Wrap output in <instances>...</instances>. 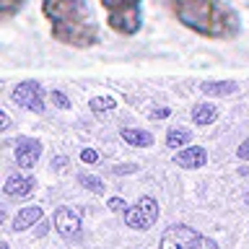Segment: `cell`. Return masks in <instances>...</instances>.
I'll list each match as a JSON object with an SVG mask.
<instances>
[{
    "instance_id": "ba28073f",
    "label": "cell",
    "mask_w": 249,
    "mask_h": 249,
    "mask_svg": "<svg viewBox=\"0 0 249 249\" xmlns=\"http://www.w3.org/2000/svg\"><path fill=\"white\" fill-rule=\"evenodd\" d=\"M54 229L62 239H78L81 236V215L73 208H57L54 210Z\"/></svg>"
},
{
    "instance_id": "d6986e66",
    "label": "cell",
    "mask_w": 249,
    "mask_h": 249,
    "mask_svg": "<svg viewBox=\"0 0 249 249\" xmlns=\"http://www.w3.org/2000/svg\"><path fill=\"white\" fill-rule=\"evenodd\" d=\"M50 99H52V104L57 107V109H68V107H70V101H68V96H65L62 91H52Z\"/></svg>"
},
{
    "instance_id": "e0dca14e",
    "label": "cell",
    "mask_w": 249,
    "mask_h": 249,
    "mask_svg": "<svg viewBox=\"0 0 249 249\" xmlns=\"http://www.w3.org/2000/svg\"><path fill=\"white\" fill-rule=\"evenodd\" d=\"M89 107H91L93 114H101V112H112V109L117 107V101L112 96H93L89 101Z\"/></svg>"
},
{
    "instance_id": "484cf974",
    "label": "cell",
    "mask_w": 249,
    "mask_h": 249,
    "mask_svg": "<svg viewBox=\"0 0 249 249\" xmlns=\"http://www.w3.org/2000/svg\"><path fill=\"white\" fill-rule=\"evenodd\" d=\"M130 171H138V166H122V169H114V174H130Z\"/></svg>"
},
{
    "instance_id": "7402d4cb",
    "label": "cell",
    "mask_w": 249,
    "mask_h": 249,
    "mask_svg": "<svg viewBox=\"0 0 249 249\" xmlns=\"http://www.w3.org/2000/svg\"><path fill=\"white\" fill-rule=\"evenodd\" d=\"M236 153H239V159H244V161H249V138H247L244 143L239 145V151H236Z\"/></svg>"
},
{
    "instance_id": "2e32d148",
    "label": "cell",
    "mask_w": 249,
    "mask_h": 249,
    "mask_svg": "<svg viewBox=\"0 0 249 249\" xmlns=\"http://www.w3.org/2000/svg\"><path fill=\"white\" fill-rule=\"evenodd\" d=\"M23 3H26V0H0V18L11 21L13 16L23 8Z\"/></svg>"
},
{
    "instance_id": "44dd1931",
    "label": "cell",
    "mask_w": 249,
    "mask_h": 249,
    "mask_svg": "<svg viewBox=\"0 0 249 249\" xmlns=\"http://www.w3.org/2000/svg\"><path fill=\"white\" fill-rule=\"evenodd\" d=\"M68 166V159H65V156H54V159H52V169L54 171H60V169H65Z\"/></svg>"
},
{
    "instance_id": "277c9868",
    "label": "cell",
    "mask_w": 249,
    "mask_h": 249,
    "mask_svg": "<svg viewBox=\"0 0 249 249\" xmlns=\"http://www.w3.org/2000/svg\"><path fill=\"white\" fill-rule=\"evenodd\" d=\"M161 249H218L213 239L202 236L200 231L190 229V226H171L161 236Z\"/></svg>"
},
{
    "instance_id": "4fadbf2b",
    "label": "cell",
    "mask_w": 249,
    "mask_h": 249,
    "mask_svg": "<svg viewBox=\"0 0 249 249\" xmlns=\"http://www.w3.org/2000/svg\"><path fill=\"white\" fill-rule=\"evenodd\" d=\"M122 140L127 145H135V148H148V145H153V135L151 132H145V130H135V127H122Z\"/></svg>"
},
{
    "instance_id": "603a6c76",
    "label": "cell",
    "mask_w": 249,
    "mask_h": 249,
    "mask_svg": "<svg viewBox=\"0 0 249 249\" xmlns=\"http://www.w3.org/2000/svg\"><path fill=\"white\" fill-rule=\"evenodd\" d=\"M169 114H171V109L166 107V109H153V114H151V117H153V120H166Z\"/></svg>"
},
{
    "instance_id": "ffe728a7",
    "label": "cell",
    "mask_w": 249,
    "mask_h": 249,
    "mask_svg": "<svg viewBox=\"0 0 249 249\" xmlns=\"http://www.w3.org/2000/svg\"><path fill=\"white\" fill-rule=\"evenodd\" d=\"M96 159H99V153L93 151V148H86V151H81V161H86V163H96Z\"/></svg>"
},
{
    "instance_id": "7c38bea8",
    "label": "cell",
    "mask_w": 249,
    "mask_h": 249,
    "mask_svg": "<svg viewBox=\"0 0 249 249\" xmlns=\"http://www.w3.org/2000/svg\"><path fill=\"white\" fill-rule=\"evenodd\" d=\"M200 91L208 93V96H231V93L239 91V83H233V81H208V83H200Z\"/></svg>"
},
{
    "instance_id": "4316f807",
    "label": "cell",
    "mask_w": 249,
    "mask_h": 249,
    "mask_svg": "<svg viewBox=\"0 0 249 249\" xmlns=\"http://www.w3.org/2000/svg\"><path fill=\"white\" fill-rule=\"evenodd\" d=\"M11 127V117H8V112H3V124H0V130H8Z\"/></svg>"
},
{
    "instance_id": "ac0fdd59",
    "label": "cell",
    "mask_w": 249,
    "mask_h": 249,
    "mask_svg": "<svg viewBox=\"0 0 249 249\" xmlns=\"http://www.w3.org/2000/svg\"><path fill=\"white\" fill-rule=\"evenodd\" d=\"M78 182H81V187H86V190H91V192H96V195H101V192H104V182H101L99 177L81 174V177H78Z\"/></svg>"
},
{
    "instance_id": "8992f818",
    "label": "cell",
    "mask_w": 249,
    "mask_h": 249,
    "mask_svg": "<svg viewBox=\"0 0 249 249\" xmlns=\"http://www.w3.org/2000/svg\"><path fill=\"white\" fill-rule=\"evenodd\" d=\"M11 99H13V104L29 109V112H34V114L44 112V89H42V83H36V81L18 83L11 91Z\"/></svg>"
},
{
    "instance_id": "8fae6325",
    "label": "cell",
    "mask_w": 249,
    "mask_h": 249,
    "mask_svg": "<svg viewBox=\"0 0 249 249\" xmlns=\"http://www.w3.org/2000/svg\"><path fill=\"white\" fill-rule=\"evenodd\" d=\"M39 218H42V208H39V205L21 208L18 215L13 218V226H11V229H13V231H23V229H29V226H34Z\"/></svg>"
},
{
    "instance_id": "5b68a950",
    "label": "cell",
    "mask_w": 249,
    "mask_h": 249,
    "mask_svg": "<svg viewBox=\"0 0 249 249\" xmlns=\"http://www.w3.org/2000/svg\"><path fill=\"white\" fill-rule=\"evenodd\" d=\"M159 221V202L156 197H140L135 205L124 210V223L135 231H145Z\"/></svg>"
},
{
    "instance_id": "d4e9b609",
    "label": "cell",
    "mask_w": 249,
    "mask_h": 249,
    "mask_svg": "<svg viewBox=\"0 0 249 249\" xmlns=\"http://www.w3.org/2000/svg\"><path fill=\"white\" fill-rule=\"evenodd\" d=\"M47 231H50V223H47V221H44V218H42V223H39V226H36V236H44V233H47Z\"/></svg>"
},
{
    "instance_id": "6da1fadb",
    "label": "cell",
    "mask_w": 249,
    "mask_h": 249,
    "mask_svg": "<svg viewBox=\"0 0 249 249\" xmlns=\"http://www.w3.org/2000/svg\"><path fill=\"white\" fill-rule=\"evenodd\" d=\"M166 8L184 29L197 36L229 42L241 31V18L223 0H166Z\"/></svg>"
},
{
    "instance_id": "7a4b0ae2",
    "label": "cell",
    "mask_w": 249,
    "mask_h": 249,
    "mask_svg": "<svg viewBox=\"0 0 249 249\" xmlns=\"http://www.w3.org/2000/svg\"><path fill=\"white\" fill-rule=\"evenodd\" d=\"M42 16L60 44L89 50L101 39V29L86 0H42Z\"/></svg>"
},
{
    "instance_id": "30bf717a",
    "label": "cell",
    "mask_w": 249,
    "mask_h": 249,
    "mask_svg": "<svg viewBox=\"0 0 249 249\" xmlns=\"http://www.w3.org/2000/svg\"><path fill=\"white\" fill-rule=\"evenodd\" d=\"M34 184H36V179L29 177V174H11L5 179L3 192L8 197H26V195H31V190H34Z\"/></svg>"
},
{
    "instance_id": "9a60e30c",
    "label": "cell",
    "mask_w": 249,
    "mask_h": 249,
    "mask_svg": "<svg viewBox=\"0 0 249 249\" xmlns=\"http://www.w3.org/2000/svg\"><path fill=\"white\" fill-rule=\"evenodd\" d=\"M192 140V132L187 127H171L166 132V148H187Z\"/></svg>"
},
{
    "instance_id": "3957f363",
    "label": "cell",
    "mask_w": 249,
    "mask_h": 249,
    "mask_svg": "<svg viewBox=\"0 0 249 249\" xmlns=\"http://www.w3.org/2000/svg\"><path fill=\"white\" fill-rule=\"evenodd\" d=\"M107 11V26L122 36H135L143 29V0H99Z\"/></svg>"
},
{
    "instance_id": "5bb4252c",
    "label": "cell",
    "mask_w": 249,
    "mask_h": 249,
    "mask_svg": "<svg viewBox=\"0 0 249 249\" xmlns=\"http://www.w3.org/2000/svg\"><path fill=\"white\" fill-rule=\"evenodd\" d=\"M218 120V107L215 104H195L192 109V122L200 124V127H208Z\"/></svg>"
},
{
    "instance_id": "9c48e42d",
    "label": "cell",
    "mask_w": 249,
    "mask_h": 249,
    "mask_svg": "<svg viewBox=\"0 0 249 249\" xmlns=\"http://www.w3.org/2000/svg\"><path fill=\"white\" fill-rule=\"evenodd\" d=\"M174 163L182 169H202L208 163V151L202 145H187L174 156Z\"/></svg>"
},
{
    "instance_id": "cb8c5ba5",
    "label": "cell",
    "mask_w": 249,
    "mask_h": 249,
    "mask_svg": "<svg viewBox=\"0 0 249 249\" xmlns=\"http://www.w3.org/2000/svg\"><path fill=\"white\" fill-rule=\"evenodd\" d=\"M109 208H112V210H124L127 205H124L122 197H112V200H109Z\"/></svg>"
},
{
    "instance_id": "52a82bcc",
    "label": "cell",
    "mask_w": 249,
    "mask_h": 249,
    "mask_svg": "<svg viewBox=\"0 0 249 249\" xmlns=\"http://www.w3.org/2000/svg\"><path fill=\"white\" fill-rule=\"evenodd\" d=\"M16 161H18L21 169H34L39 156H42V143L36 138H29V135H21L16 140Z\"/></svg>"
}]
</instances>
